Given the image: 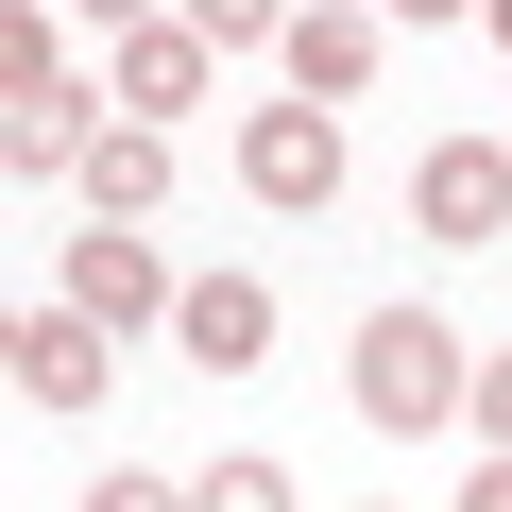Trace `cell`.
I'll use <instances>...</instances> for the list:
<instances>
[{
    "instance_id": "16",
    "label": "cell",
    "mask_w": 512,
    "mask_h": 512,
    "mask_svg": "<svg viewBox=\"0 0 512 512\" xmlns=\"http://www.w3.org/2000/svg\"><path fill=\"white\" fill-rule=\"evenodd\" d=\"M86 18H120V35H154V18H171V0H86Z\"/></svg>"
},
{
    "instance_id": "12",
    "label": "cell",
    "mask_w": 512,
    "mask_h": 512,
    "mask_svg": "<svg viewBox=\"0 0 512 512\" xmlns=\"http://www.w3.org/2000/svg\"><path fill=\"white\" fill-rule=\"evenodd\" d=\"M86 512H205V495H188V478H103Z\"/></svg>"
},
{
    "instance_id": "2",
    "label": "cell",
    "mask_w": 512,
    "mask_h": 512,
    "mask_svg": "<svg viewBox=\"0 0 512 512\" xmlns=\"http://www.w3.org/2000/svg\"><path fill=\"white\" fill-rule=\"evenodd\" d=\"M239 188L274 205V222H325L342 205V103H256L239 120Z\"/></svg>"
},
{
    "instance_id": "13",
    "label": "cell",
    "mask_w": 512,
    "mask_h": 512,
    "mask_svg": "<svg viewBox=\"0 0 512 512\" xmlns=\"http://www.w3.org/2000/svg\"><path fill=\"white\" fill-rule=\"evenodd\" d=\"M478 444H495V461H512V342H495V359H478Z\"/></svg>"
},
{
    "instance_id": "9",
    "label": "cell",
    "mask_w": 512,
    "mask_h": 512,
    "mask_svg": "<svg viewBox=\"0 0 512 512\" xmlns=\"http://www.w3.org/2000/svg\"><path fill=\"white\" fill-rule=\"evenodd\" d=\"M154 188H171V137H154V120H103V154H86V205H103V222H154Z\"/></svg>"
},
{
    "instance_id": "10",
    "label": "cell",
    "mask_w": 512,
    "mask_h": 512,
    "mask_svg": "<svg viewBox=\"0 0 512 512\" xmlns=\"http://www.w3.org/2000/svg\"><path fill=\"white\" fill-rule=\"evenodd\" d=\"M171 18H188L205 52H256V35H291V18H308V0H171Z\"/></svg>"
},
{
    "instance_id": "5",
    "label": "cell",
    "mask_w": 512,
    "mask_h": 512,
    "mask_svg": "<svg viewBox=\"0 0 512 512\" xmlns=\"http://www.w3.org/2000/svg\"><path fill=\"white\" fill-rule=\"evenodd\" d=\"M205 69H222V52H205V35H188V18H154V35H120V69H103V103H137V120H154V137H171V120H188V103H205Z\"/></svg>"
},
{
    "instance_id": "15",
    "label": "cell",
    "mask_w": 512,
    "mask_h": 512,
    "mask_svg": "<svg viewBox=\"0 0 512 512\" xmlns=\"http://www.w3.org/2000/svg\"><path fill=\"white\" fill-rule=\"evenodd\" d=\"M376 18H495V0H376Z\"/></svg>"
},
{
    "instance_id": "3",
    "label": "cell",
    "mask_w": 512,
    "mask_h": 512,
    "mask_svg": "<svg viewBox=\"0 0 512 512\" xmlns=\"http://www.w3.org/2000/svg\"><path fill=\"white\" fill-rule=\"evenodd\" d=\"M410 222H427L444 256H478V239L512 222V154H495V137H427V154H410Z\"/></svg>"
},
{
    "instance_id": "7",
    "label": "cell",
    "mask_w": 512,
    "mask_h": 512,
    "mask_svg": "<svg viewBox=\"0 0 512 512\" xmlns=\"http://www.w3.org/2000/svg\"><path fill=\"white\" fill-rule=\"evenodd\" d=\"M69 308H86V325H154V308H171V274H154V239H137V222L69 239Z\"/></svg>"
},
{
    "instance_id": "14",
    "label": "cell",
    "mask_w": 512,
    "mask_h": 512,
    "mask_svg": "<svg viewBox=\"0 0 512 512\" xmlns=\"http://www.w3.org/2000/svg\"><path fill=\"white\" fill-rule=\"evenodd\" d=\"M461 512H512V461H478V478H461Z\"/></svg>"
},
{
    "instance_id": "6",
    "label": "cell",
    "mask_w": 512,
    "mask_h": 512,
    "mask_svg": "<svg viewBox=\"0 0 512 512\" xmlns=\"http://www.w3.org/2000/svg\"><path fill=\"white\" fill-rule=\"evenodd\" d=\"M103 342H120V325H86V308H35V325H18V393H35V410H103V376H120Z\"/></svg>"
},
{
    "instance_id": "17",
    "label": "cell",
    "mask_w": 512,
    "mask_h": 512,
    "mask_svg": "<svg viewBox=\"0 0 512 512\" xmlns=\"http://www.w3.org/2000/svg\"><path fill=\"white\" fill-rule=\"evenodd\" d=\"M495 52H512V0H495Z\"/></svg>"
},
{
    "instance_id": "11",
    "label": "cell",
    "mask_w": 512,
    "mask_h": 512,
    "mask_svg": "<svg viewBox=\"0 0 512 512\" xmlns=\"http://www.w3.org/2000/svg\"><path fill=\"white\" fill-rule=\"evenodd\" d=\"M205 512H291V478L274 461H205Z\"/></svg>"
},
{
    "instance_id": "8",
    "label": "cell",
    "mask_w": 512,
    "mask_h": 512,
    "mask_svg": "<svg viewBox=\"0 0 512 512\" xmlns=\"http://www.w3.org/2000/svg\"><path fill=\"white\" fill-rule=\"evenodd\" d=\"M274 52H291V103H359L376 86V18H359V0H308Z\"/></svg>"
},
{
    "instance_id": "4",
    "label": "cell",
    "mask_w": 512,
    "mask_h": 512,
    "mask_svg": "<svg viewBox=\"0 0 512 512\" xmlns=\"http://www.w3.org/2000/svg\"><path fill=\"white\" fill-rule=\"evenodd\" d=\"M171 342H188V376H256V359H274V291H256V274H188L171 291Z\"/></svg>"
},
{
    "instance_id": "1",
    "label": "cell",
    "mask_w": 512,
    "mask_h": 512,
    "mask_svg": "<svg viewBox=\"0 0 512 512\" xmlns=\"http://www.w3.org/2000/svg\"><path fill=\"white\" fill-rule=\"evenodd\" d=\"M342 376H359V427H393V444H427V427H461V410H478V359H461V325H444V308H376Z\"/></svg>"
}]
</instances>
